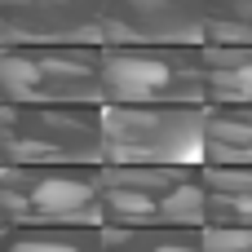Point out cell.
Instances as JSON below:
<instances>
[{"label":"cell","instance_id":"cell-1","mask_svg":"<svg viewBox=\"0 0 252 252\" xmlns=\"http://www.w3.org/2000/svg\"><path fill=\"white\" fill-rule=\"evenodd\" d=\"M0 164H106V102H4Z\"/></svg>","mask_w":252,"mask_h":252},{"label":"cell","instance_id":"cell-2","mask_svg":"<svg viewBox=\"0 0 252 252\" xmlns=\"http://www.w3.org/2000/svg\"><path fill=\"white\" fill-rule=\"evenodd\" d=\"M0 226H106L102 164H0Z\"/></svg>","mask_w":252,"mask_h":252},{"label":"cell","instance_id":"cell-3","mask_svg":"<svg viewBox=\"0 0 252 252\" xmlns=\"http://www.w3.org/2000/svg\"><path fill=\"white\" fill-rule=\"evenodd\" d=\"M208 102H106V164H204Z\"/></svg>","mask_w":252,"mask_h":252},{"label":"cell","instance_id":"cell-4","mask_svg":"<svg viewBox=\"0 0 252 252\" xmlns=\"http://www.w3.org/2000/svg\"><path fill=\"white\" fill-rule=\"evenodd\" d=\"M106 226H204V164H102Z\"/></svg>","mask_w":252,"mask_h":252},{"label":"cell","instance_id":"cell-5","mask_svg":"<svg viewBox=\"0 0 252 252\" xmlns=\"http://www.w3.org/2000/svg\"><path fill=\"white\" fill-rule=\"evenodd\" d=\"M106 102H208L204 44H102Z\"/></svg>","mask_w":252,"mask_h":252},{"label":"cell","instance_id":"cell-6","mask_svg":"<svg viewBox=\"0 0 252 252\" xmlns=\"http://www.w3.org/2000/svg\"><path fill=\"white\" fill-rule=\"evenodd\" d=\"M0 97L4 102H106L102 44H4Z\"/></svg>","mask_w":252,"mask_h":252},{"label":"cell","instance_id":"cell-7","mask_svg":"<svg viewBox=\"0 0 252 252\" xmlns=\"http://www.w3.org/2000/svg\"><path fill=\"white\" fill-rule=\"evenodd\" d=\"M4 44H106V0H0Z\"/></svg>","mask_w":252,"mask_h":252},{"label":"cell","instance_id":"cell-8","mask_svg":"<svg viewBox=\"0 0 252 252\" xmlns=\"http://www.w3.org/2000/svg\"><path fill=\"white\" fill-rule=\"evenodd\" d=\"M106 44H208L204 0H106Z\"/></svg>","mask_w":252,"mask_h":252},{"label":"cell","instance_id":"cell-9","mask_svg":"<svg viewBox=\"0 0 252 252\" xmlns=\"http://www.w3.org/2000/svg\"><path fill=\"white\" fill-rule=\"evenodd\" d=\"M204 226H252V164H204Z\"/></svg>","mask_w":252,"mask_h":252},{"label":"cell","instance_id":"cell-10","mask_svg":"<svg viewBox=\"0 0 252 252\" xmlns=\"http://www.w3.org/2000/svg\"><path fill=\"white\" fill-rule=\"evenodd\" d=\"M204 164H252V102H208Z\"/></svg>","mask_w":252,"mask_h":252},{"label":"cell","instance_id":"cell-11","mask_svg":"<svg viewBox=\"0 0 252 252\" xmlns=\"http://www.w3.org/2000/svg\"><path fill=\"white\" fill-rule=\"evenodd\" d=\"M106 226H0V252H102Z\"/></svg>","mask_w":252,"mask_h":252},{"label":"cell","instance_id":"cell-12","mask_svg":"<svg viewBox=\"0 0 252 252\" xmlns=\"http://www.w3.org/2000/svg\"><path fill=\"white\" fill-rule=\"evenodd\" d=\"M208 102H252V44H204Z\"/></svg>","mask_w":252,"mask_h":252},{"label":"cell","instance_id":"cell-13","mask_svg":"<svg viewBox=\"0 0 252 252\" xmlns=\"http://www.w3.org/2000/svg\"><path fill=\"white\" fill-rule=\"evenodd\" d=\"M102 252H204V226H106Z\"/></svg>","mask_w":252,"mask_h":252},{"label":"cell","instance_id":"cell-14","mask_svg":"<svg viewBox=\"0 0 252 252\" xmlns=\"http://www.w3.org/2000/svg\"><path fill=\"white\" fill-rule=\"evenodd\" d=\"M208 44H252V0H204Z\"/></svg>","mask_w":252,"mask_h":252},{"label":"cell","instance_id":"cell-15","mask_svg":"<svg viewBox=\"0 0 252 252\" xmlns=\"http://www.w3.org/2000/svg\"><path fill=\"white\" fill-rule=\"evenodd\" d=\"M204 252H252V226H204Z\"/></svg>","mask_w":252,"mask_h":252}]
</instances>
